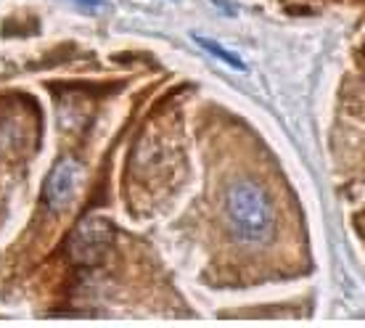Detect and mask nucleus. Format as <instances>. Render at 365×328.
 Listing matches in <instances>:
<instances>
[{
  "instance_id": "nucleus-1",
  "label": "nucleus",
  "mask_w": 365,
  "mask_h": 328,
  "mask_svg": "<svg viewBox=\"0 0 365 328\" xmlns=\"http://www.w3.org/2000/svg\"><path fill=\"white\" fill-rule=\"evenodd\" d=\"M222 210L230 233L247 246L267 244L275 233V207L267 191L255 180H233L225 188Z\"/></svg>"
},
{
  "instance_id": "nucleus-2",
  "label": "nucleus",
  "mask_w": 365,
  "mask_h": 328,
  "mask_svg": "<svg viewBox=\"0 0 365 328\" xmlns=\"http://www.w3.org/2000/svg\"><path fill=\"white\" fill-rule=\"evenodd\" d=\"M111 241H114V228H111L109 220L91 215L83 222H77V228L69 236L66 252L72 257V262L93 267V265H98L106 257Z\"/></svg>"
},
{
  "instance_id": "nucleus-3",
  "label": "nucleus",
  "mask_w": 365,
  "mask_h": 328,
  "mask_svg": "<svg viewBox=\"0 0 365 328\" xmlns=\"http://www.w3.org/2000/svg\"><path fill=\"white\" fill-rule=\"evenodd\" d=\"M85 180H88V170L77 159L66 156L61 162H56V167L46 178V185H43L46 207L51 212H66L74 201L80 199Z\"/></svg>"
},
{
  "instance_id": "nucleus-4",
  "label": "nucleus",
  "mask_w": 365,
  "mask_h": 328,
  "mask_svg": "<svg viewBox=\"0 0 365 328\" xmlns=\"http://www.w3.org/2000/svg\"><path fill=\"white\" fill-rule=\"evenodd\" d=\"M196 43H199L204 51H210L215 58H220V61H225L228 66H233V69H241V72L247 69V64H244L238 56H233L230 51H225V48L220 46V43H215V40H207V37H196Z\"/></svg>"
},
{
  "instance_id": "nucleus-5",
  "label": "nucleus",
  "mask_w": 365,
  "mask_h": 328,
  "mask_svg": "<svg viewBox=\"0 0 365 328\" xmlns=\"http://www.w3.org/2000/svg\"><path fill=\"white\" fill-rule=\"evenodd\" d=\"M77 6H85V9H101L103 6V0H74Z\"/></svg>"
}]
</instances>
